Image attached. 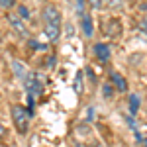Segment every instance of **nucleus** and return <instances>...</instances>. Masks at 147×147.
<instances>
[{"instance_id":"nucleus-1","label":"nucleus","mask_w":147,"mask_h":147,"mask_svg":"<svg viewBox=\"0 0 147 147\" xmlns=\"http://www.w3.org/2000/svg\"><path fill=\"white\" fill-rule=\"evenodd\" d=\"M41 18H43V30L49 41L55 43L57 39L61 37V12L57 10L55 6H45L41 12Z\"/></svg>"},{"instance_id":"nucleus-2","label":"nucleus","mask_w":147,"mask_h":147,"mask_svg":"<svg viewBox=\"0 0 147 147\" xmlns=\"http://www.w3.org/2000/svg\"><path fill=\"white\" fill-rule=\"evenodd\" d=\"M12 122H14V125H16V129H18V134H28V127H30V118H32V114H30V110H26L24 106H20V104H14L12 106Z\"/></svg>"},{"instance_id":"nucleus-3","label":"nucleus","mask_w":147,"mask_h":147,"mask_svg":"<svg viewBox=\"0 0 147 147\" xmlns=\"http://www.w3.org/2000/svg\"><path fill=\"white\" fill-rule=\"evenodd\" d=\"M24 88L28 92L30 98H35V96H41L43 92V84H41V77L37 73H28V77L24 79Z\"/></svg>"},{"instance_id":"nucleus-4","label":"nucleus","mask_w":147,"mask_h":147,"mask_svg":"<svg viewBox=\"0 0 147 147\" xmlns=\"http://www.w3.org/2000/svg\"><path fill=\"white\" fill-rule=\"evenodd\" d=\"M104 34L106 37H120L122 35V24L118 18H110V20H106L104 24Z\"/></svg>"},{"instance_id":"nucleus-5","label":"nucleus","mask_w":147,"mask_h":147,"mask_svg":"<svg viewBox=\"0 0 147 147\" xmlns=\"http://www.w3.org/2000/svg\"><path fill=\"white\" fill-rule=\"evenodd\" d=\"M8 22H10V26L16 30V34L20 35V37H26V39H30V30H28V26L24 24L22 18H18V16H8Z\"/></svg>"},{"instance_id":"nucleus-6","label":"nucleus","mask_w":147,"mask_h":147,"mask_svg":"<svg viewBox=\"0 0 147 147\" xmlns=\"http://www.w3.org/2000/svg\"><path fill=\"white\" fill-rule=\"evenodd\" d=\"M92 51H94V55H96V59H98L100 63L110 61V47L106 45V43H94Z\"/></svg>"},{"instance_id":"nucleus-7","label":"nucleus","mask_w":147,"mask_h":147,"mask_svg":"<svg viewBox=\"0 0 147 147\" xmlns=\"http://www.w3.org/2000/svg\"><path fill=\"white\" fill-rule=\"evenodd\" d=\"M110 80L114 82V86L118 88L120 92H125L127 90V82H125V79L120 75V73H116V71H110Z\"/></svg>"},{"instance_id":"nucleus-8","label":"nucleus","mask_w":147,"mask_h":147,"mask_svg":"<svg viewBox=\"0 0 147 147\" xmlns=\"http://www.w3.org/2000/svg\"><path fill=\"white\" fill-rule=\"evenodd\" d=\"M12 67H14V73H16V77H18V79H26V77H28V71H26V65H24V63H20V61H18V59H14V61H12Z\"/></svg>"},{"instance_id":"nucleus-9","label":"nucleus","mask_w":147,"mask_h":147,"mask_svg":"<svg viewBox=\"0 0 147 147\" xmlns=\"http://www.w3.org/2000/svg\"><path fill=\"white\" fill-rule=\"evenodd\" d=\"M80 28H82V32H84L86 37H90V35H92V20H90L88 14H84V16L80 18Z\"/></svg>"},{"instance_id":"nucleus-10","label":"nucleus","mask_w":147,"mask_h":147,"mask_svg":"<svg viewBox=\"0 0 147 147\" xmlns=\"http://www.w3.org/2000/svg\"><path fill=\"white\" fill-rule=\"evenodd\" d=\"M104 8H110V10H122V8H124V0H104Z\"/></svg>"},{"instance_id":"nucleus-11","label":"nucleus","mask_w":147,"mask_h":147,"mask_svg":"<svg viewBox=\"0 0 147 147\" xmlns=\"http://www.w3.org/2000/svg\"><path fill=\"white\" fill-rule=\"evenodd\" d=\"M137 108H139V96L137 94H131L129 96V112H131V116L137 114Z\"/></svg>"},{"instance_id":"nucleus-12","label":"nucleus","mask_w":147,"mask_h":147,"mask_svg":"<svg viewBox=\"0 0 147 147\" xmlns=\"http://www.w3.org/2000/svg\"><path fill=\"white\" fill-rule=\"evenodd\" d=\"M75 10H77V14L82 18V16L86 14V2H84V0H75Z\"/></svg>"},{"instance_id":"nucleus-13","label":"nucleus","mask_w":147,"mask_h":147,"mask_svg":"<svg viewBox=\"0 0 147 147\" xmlns=\"http://www.w3.org/2000/svg\"><path fill=\"white\" fill-rule=\"evenodd\" d=\"M80 88H82V71H79L77 77H75V92L80 94Z\"/></svg>"},{"instance_id":"nucleus-14","label":"nucleus","mask_w":147,"mask_h":147,"mask_svg":"<svg viewBox=\"0 0 147 147\" xmlns=\"http://www.w3.org/2000/svg\"><path fill=\"white\" fill-rule=\"evenodd\" d=\"M86 4H90V8H94V10H102L104 8V0H88Z\"/></svg>"},{"instance_id":"nucleus-15","label":"nucleus","mask_w":147,"mask_h":147,"mask_svg":"<svg viewBox=\"0 0 147 147\" xmlns=\"http://www.w3.org/2000/svg\"><path fill=\"white\" fill-rule=\"evenodd\" d=\"M14 4H16V0H0V6H2L4 10H10V8H14Z\"/></svg>"},{"instance_id":"nucleus-16","label":"nucleus","mask_w":147,"mask_h":147,"mask_svg":"<svg viewBox=\"0 0 147 147\" xmlns=\"http://www.w3.org/2000/svg\"><path fill=\"white\" fill-rule=\"evenodd\" d=\"M139 30H141V32L147 35V14L141 18V20H139Z\"/></svg>"},{"instance_id":"nucleus-17","label":"nucleus","mask_w":147,"mask_h":147,"mask_svg":"<svg viewBox=\"0 0 147 147\" xmlns=\"http://www.w3.org/2000/svg\"><path fill=\"white\" fill-rule=\"evenodd\" d=\"M18 14H20V18H24V20H28V18H30V12H28L26 6H20V8H18Z\"/></svg>"},{"instance_id":"nucleus-18","label":"nucleus","mask_w":147,"mask_h":147,"mask_svg":"<svg viewBox=\"0 0 147 147\" xmlns=\"http://www.w3.org/2000/svg\"><path fill=\"white\" fill-rule=\"evenodd\" d=\"M104 96H106V98L112 96V86H110V84H104Z\"/></svg>"},{"instance_id":"nucleus-19","label":"nucleus","mask_w":147,"mask_h":147,"mask_svg":"<svg viewBox=\"0 0 147 147\" xmlns=\"http://www.w3.org/2000/svg\"><path fill=\"white\" fill-rule=\"evenodd\" d=\"M4 134H6V129H4V125L0 124V139H2V137H4Z\"/></svg>"},{"instance_id":"nucleus-20","label":"nucleus","mask_w":147,"mask_h":147,"mask_svg":"<svg viewBox=\"0 0 147 147\" xmlns=\"http://www.w3.org/2000/svg\"><path fill=\"white\" fill-rule=\"evenodd\" d=\"M90 147H102V145H100V143H92Z\"/></svg>"},{"instance_id":"nucleus-21","label":"nucleus","mask_w":147,"mask_h":147,"mask_svg":"<svg viewBox=\"0 0 147 147\" xmlns=\"http://www.w3.org/2000/svg\"><path fill=\"white\" fill-rule=\"evenodd\" d=\"M75 147H82V145H79V143H77V145H75Z\"/></svg>"},{"instance_id":"nucleus-22","label":"nucleus","mask_w":147,"mask_h":147,"mask_svg":"<svg viewBox=\"0 0 147 147\" xmlns=\"http://www.w3.org/2000/svg\"><path fill=\"white\" fill-rule=\"evenodd\" d=\"M0 41H2V37H0Z\"/></svg>"}]
</instances>
